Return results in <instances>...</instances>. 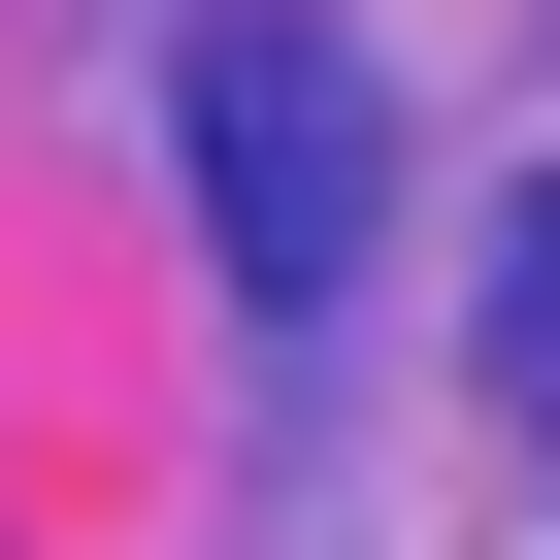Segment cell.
Returning a JSON list of instances; mask_svg holds the SVG:
<instances>
[{"label":"cell","mask_w":560,"mask_h":560,"mask_svg":"<svg viewBox=\"0 0 560 560\" xmlns=\"http://www.w3.org/2000/svg\"><path fill=\"white\" fill-rule=\"evenodd\" d=\"M494 396H527V429H560V198H527V231H494Z\"/></svg>","instance_id":"2"},{"label":"cell","mask_w":560,"mask_h":560,"mask_svg":"<svg viewBox=\"0 0 560 560\" xmlns=\"http://www.w3.org/2000/svg\"><path fill=\"white\" fill-rule=\"evenodd\" d=\"M198 231H231V298L264 330H330L363 298V231H396V132H363V34H330V0H198Z\"/></svg>","instance_id":"1"}]
</instances>
